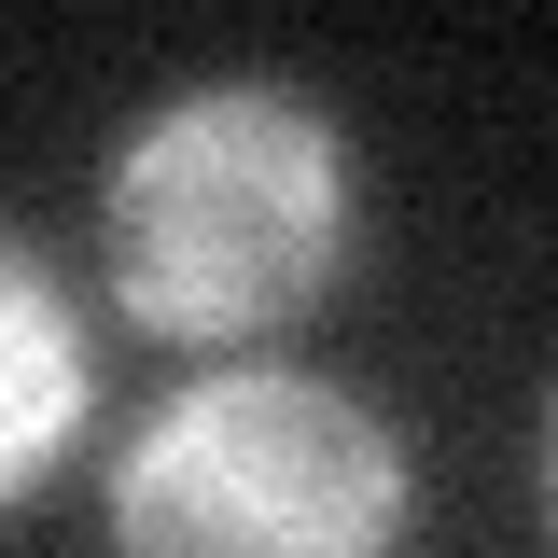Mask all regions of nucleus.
Instances as JSON below:
<instances>
[{
    "label": "nucleus",
    "mask_w": 558,
    "mask_h": 558,
    "mask_svg": "<svg viewBox=\"0 0 558 558\" xmlns=\"http://www.w3.org/2000/svg\"><path fill=\"white\" fill-rule=\"evenodd\" d=\"M98 266H112V307L140 336L252 363V336H293L349 266L336 112L266 70L154 98L98 182Z\"/></svg>",
    "instance_id": "obj_1"
},
{
    "label": "nucleus",
    "mask_w": 558,
    "mask_h": 558,
    "mask_svg": "<svg viewBox=\"0 0 558 558\" xmlns=\"http://www.w3.org/2000/svg\"><path fill=\"white\" fill-rule=\"evenodd\" d=\"M112 558H405L418 447L307 363H196L112 447Z\"/></svg>",
    "instance_id": "obj_2"
},
{
    "label": "nucleus",
    "mask_w": 558,
    "mask_h": 558,
    "mask_svg": "<svg viewBox=\"0 0 558 558\" xmlns=\"http://www.w3.org/2000/svg\"><path fill=\"white\" fill-rule=\"evenodd\" d=\"M84 405H98L84 307L57 293V266H43L28 238H0V502H28V488L84 447Z\"/></svg>",
    "instance_id": "obj_3"
},
{
    "label": "nucleus",
    "mask_w": 558,
    "mask_h": 558,
    "mask_svg": "<svg viewBox=\"0 0 558 558\" xmlns=\"http://www.w3.org/2000/svg\"><path fill=\"white\" fill-rule=\"evenodd\" d=\"M545 502H558V418H545Z\"/></svg>",
    "instance_id": "obj_4"
}]
</instances>
